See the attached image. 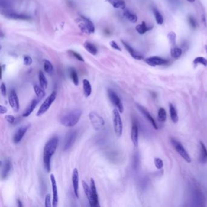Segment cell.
<instances>
[{"label": "cell", "mask_w": 207, "mask_h": 207, "mask_svg": "<svg viewBox=\"0 0 207 207\" xmlns=\"http://www.w3.org/2000/svg\"><path fill=\"white\" fill-rule=\"evenodd\" d=\"M188 22H189L190 26L192 28L195 29L197 27V24L196 19L192 16H189L188 18Z\"/></svg>", "instance_id": "obj_40"}, {"label": "cell", "mask_w": 207, "mask_h": 207, "mask_svg": "<svg viewBox=\"0 0 207 207\" xmlns=\"http://www.w3.org/2000/svg\"><path fill=\"white\" fill-rule=\"evenodd\" d=\"M84 47L88 52H89L93 55H95L98 52V50L96 46L89 41H86L85 43Z\"/></svg>", "instance_id": "obj_28"}, {"label": "cell", "mask_w": 207, "mask_h": 207, "mask_svg": "<svg viewBox=\"0 0 207 207\" xmlns=\"http://www.w3.org/2000/svg\"><path fill=\"white\" fill-rule=\"evenodd\" d=\"M124 16L131 23H135L137 21V17L135 14L130 12L129 10H125L123 12Z\"/></svg>", "instance_id": "obj_29"}, {"label": "cell", "mask_w": 207, "mask_h": 207, "mask_svg": "<svg viewBox=\"0 0 207 207\" xmlns=\"http://www.w3.org/2000/svg\"><path fill=\"white\" fill-rule=\"evenodd\" d=\"M38 79L41 87L43 89H46L47 88V80L41 71H40L38 73Z\"/></svg>", "instance_id": "obj_30"}, {"label": "cell", "mask_w": 207, "mask_h": 207, "mask_svg": "<svg viewBox=\"0 0 207 207\" xmlns=\"http://www.w3.org/2000/svg\"><path fill=\"white\" fill-rule=\"evenodd\" d=\"M120 113L119 111L116 109L112 111L114 129L116 135L118 137H120L123 133V123Z\"/></svg>", "instance_id": "obj_3"}, {"label": "cell", "mask_w": 207, "mask_h": 207, "mask_svg": "<svg viewBox=\"0 0 207 207\" xmlns=\"http://www.w3.org/2000/svg\"><path fill=\"white\" fill-rule=\"evenodd\" d=\"M110 45H111V46L113 49H114L118 50H119V51H121V49H120V47L118 46V44H117L115 41H112L110 42Z\"/></svg>", "instance_id": "obj_46"}, {"label": "cell", "mask_w": 207, "mask_h": 207, "mask_svg": "<svg viewBox=\"0 0 207 207\" xmlns=\"http://www.w3.org/2000/svg\"><path fill=\"white\" fill-rule=\"evenodd\" d=\"M131 137L134 147H137L138 146V144H139V128H138L137 123L135 122H133L132 123Z\"/></svg>", "instance_id": "obj_18"}, {"label": "cell", "mask_w": 207, "mask_h": 207, "mask_svg": "<svg viewBox=\"0 0 207 207\" xmlns=\"http://www.w3.org/2000/svg\"><path fill=\"white\" fill-rule=\"evenodd\" d=\"M186 1H188V2H191V3H192V2H194L195 1V0H186Z\"/></svg>", "instance_id": "obj_49"}, {"label": "cell", "mask_w": 207, "mask_h": 207, "mask_svg": "<svg viewBox=\"0 0 207 207\" xmlns=\"http://www.w3.org/2000/svg\"><path fill=\"white\" fill-rule=\"evenodd\" d=\"M182 53V50L177 47H171V55L174 58H179Z\"/></svg>", "instance_id": "obj_34"}, {"label": "cell", "mask_w": 207, "mask_h": 207, "mask_svg": "<svg viewBox=\"0 0 207 207\" xmlns=\"http://www.w3.org/2000/svg\"><path fill=\"white\" fill-rule=\"evenodd\" d=\"M83 92L84 95L86 97H88L91 95L92 92V88L90 84V82L84 79L83 80Z\"/></svg>", "instance_id": "obj_25"}, {"label": "cell", "mask_w": 207, "mask_h": 207, "mask_svg": "<svg viewBox=\"0 0 207 207\" xmlns=\"http://www.w3.org/2000/svg\"><path fill=\"white\" fill-rule=\"evenodd\" d=\"M32 63V59L29 56L24 57V64L26 66H30Z\"/></svg>", "instance_id": "obj_42"}, {"label": "cell", "mask_w": 207, "mask_h": 207, "mask_svg": "<svg viewBox=\"0 0 207 207\" xmlns=\"http://www.w3.org/2000/svg\"><path fill=\"white\" fill-rule=\"evenodd\" d=\"M193 63L195 65H197V64H200L203 65L204 66H207V60L204 57H198L194 60Z\"/></svg>", "instance_id": "obj_38"}, {"label": "cell", "mask_w": 207, "mask_h": 207, "mask_svg": "<svg viewBox=\"0 0 207 207\" xmlns=\"http://www.w3.org/2000/svg\"><path fill=\"white\" fill-rule=\"evenodd\" d=\"M6 120L10 124H12L15 121V117L12 115H8L5 116Z\"/></svg>", "instance_id": "obj_44"}, {"label": "cell", "mask_w": 207, "mask_h": 207, "mask_svg": "<svg viewBox=\"0 0 207 207\" xmlns=\"http://www.w3.org/2000/svg\"><path fill=\"white\" fill-rule=\"evenodd\" d=\"M44 70L47 73H50L52 72L53 67L52 63L49 60H44Z\"/></svg>", "instance_id": "obj_37"}, {"label": "cell", "mask_w": 207, "mask_h": 207, "mask_svg": "<svg viewBox=\"0 0 207 207\" xmlns=\"http://www.w3.org/2000/svg\"><path fill=\"white\" fill-rule=\"evenodd\" d=\"M153 13L156 20V22L158 24L162 25L163 23V17L162 15L160 14V12L156 9H153Z\"/></svg>", "instance_id": "obj_33"}, {"label": "cell", "mask_w": 207, "mask_h": 207, "mask_svg": "<svg viewBox=\"0 0 207 207\" xmlns=\"http://www.w3.org/2000/svg\"><path fill=\"white\" fill-rule=\"evenodd\" d=\"M171 144L174 148L175 150L179 154V155L188 163H190L191 162V159L190 156H189L188 153L183 147V146L177 141L172 139L171 140Z\"/></svg>", "instance_id": "obj_8"}, {"label": "cell", "mask_w": 207, "mask_h": 207, "mask_svg": "<svg viewBox=\"0 0 207 207\" xmlns=\"http://www.w3.org/2000/svg\"><path fill=\"white\" fill-rule=\"evenodd\" d=\"M82 115V111L79 109H73L62 115L60 118V123L66 127H73L80 120Z\"/></svg>", "instance_id": "obj_2"}, {"label": "cell", "mask_w": 207, "mask_h": 207, "mask_svg": "<svg viewBox=\"0 0 207 207\" xmlns=\"http://www.w3.org/2000/svg\"><path fill=\"white\" fill-rule=\"evenodd\" d=\"M79 27L85 33L87 34H93L95 32V27L93 23L87 18L81 16L79 19Z\"/></svg>", "instance_id": "obj_5"}, {"label": "cell", "mask_w": 207, "mask_h": 207, "mask_svg": "<svg viewBox=\"0 0 207 207\" xmlns=\"http://www.w3.org/2000/svg\"><path fill=\"white\" fill-rule=\"evenodd\" d=\"M205 48H206V52H207V46H205Z\"/></svg>", "instance_id": "obj_50"}, {"label": "cell", "mask_w": 207, "mask_h": 207, "mask_svg": "<svg viewBox=\"0 0 207 207\" xmlns=\"http://www.w3.org/2000/svg\"><path fill=\"white\" fill-rule=\"evenodd\" d=\"M199 162L202 164L207 163V149L202 142H200V154Z\"/></svg>", "instance_id": "obj_21"}, {"label": "cell", "mask_w": 207, "mask_h": 207, "mask_svg": "<svg viewBox=\"0 0 207 207\" xmlns=\"http://www.w3.org/2000/svg\"><path fill=\"white\" fill-rule=\"evenodd\" d=\"M168 38L169 40L170 44H171V47H175L176 44V35L174 32H170L168 34Z\"/></svg>", "instance_id": "obj_36"}, {"label": "cell", "mask_w": 207, "mask_h": 207, "mask_svg": "<svg viewBox=\"0 0 207 207\" xmlns=\"http://www.w3.org/2000/svg\"><path fill=\"white\" fill-rule=\"evenodd\" d=\"M58 144V139L56 137H52L46 144L43 151V164L46 172L51 170V158L55 154Z\"/></svg>", "instance_id": "obj_1"}, {"label": "cell", "mask_w": 207, "mask_h": 207, "mask_svg": "<svg viewBox=\"0 0 207 207\" xmlns=\"http://www.w3.org/2000/svg\"><path fill=\"white\" fill-rule=\"evenodd\" d=\"M70 77L76 86H78L79 84V80L77 71L74 68H71L70 70Z\"/></svg>", "instance_id": "obj_32"}, {"label": "cell", "mask_w": 207, "mask_h": 207, "mask_svg": "<svg viewBox=\"0 0 207 207\" xmlns=\"http://www.w3.org/2000/svg\"><path fill=\"white\" fill-rule=\"evenodd\" d=\"M6 92H7V89H6V85L4 83H2V85H1V93H2V95L3 97H6Z\"/></svg>", "instance_id": "obj_45"}, {"label": "cell", "mask_w": 207, "mask_h": 207, "mask_svg": "<svg viewBox=\"0 0 207 207\" xmlns=\"http://www.w3.org/2000/svg\"><path fill=\"white\" fill-rule=\"evenodd\" d=\"M34 89L35 93V94H36V95L37 97V99L39 100H41V99H43L44 98V97L46 95V93H45V92L44 91V89L42 88H41L38 86L35 85L34 86Z\"/></svg>", "instance_id": "obj_31"}, {"label": "cell", "mask_w": 207, "mask_h": 207, "mask_svg": "<svg viewBox=\"0 0 207 207\" xmlns=\"http://www.w3.org/2000/svg\"><path fill=\"white\" fill-rule=\"evenodd\" d=\"M152 29H153V27H147L145 21H143L142 24L137 25L135 27V29L137 32L141 35L145 34L147 31H149Z\"/></svg>", "instance_id": "obj_26"}, {"label": "cell", "mask_w": 207, "mask_h": 207, "mask_svg": "<svg viewBox=\"0 0 207 207\" xmlns=\"http://www.w3.org/2000/svg\"><path fill=\"white\" fill-rule=\"evenodd\" d=\"M5 16L14 20H29L31 19V17L25 14H18L11 11H6L4 14Z\"/></svg>", "instance_id": "obj_17"}, {"label": "cell", "mask_w": 207, "mask_h": 207, "mask_svg": "<svg viewBox=\"0 0 207 207\" xmlns=\"http://www.w3.org/2000/svg\"><path fill=\"white\" fill-rule=\"evenodd\" d=\"M108 95L111 102L114 104L115 106L117 107L119 112L120 113H123L124 111L123 105L118 95L114 92V91L111 89H108Z\"/></svg>", "instance_id": "obj_9"}, {"label": "cell", "mask_w": 207, "mask_h": 207, "mask_svg": "<svg viewBox=\"0 0 207 207\" xmlns=\"http://www.w3.org/2000/svg\"><path fill=\"white\" fill-rule=\"evenodd\" d=\"M154 164L158 170H160L163 167V162L160 158H155L154 159Z\"/></svg>", "instance_id": "obj_39"}, {"label": "cell", "mask_w": 207, "mask_h": 207, "mask_svg": "<svg viewBox=\"0 0 207 207\" xmlns=\"http://www.w3.org/2000/svg\"><path fill=\"white\" fill-rule=\"evenodd\" d=\"M82 185H83V188L85 191V193L89 200V203L90 204V206L92 204V192H91V187H89L88 186V185L87 184V183L83 180L82 181Z\"/></svg>", "instance_id": "obj_24"}, {"label": "cell", "mask_w": 207, "mask_h": 207, "mask_svg": "<svg viewBox=\"0 0 207 207\" xmlns=\"http://www.w3.org/2000/svg\"><path fill=\"white\" fill-rule=\"evenodd\" d=\"M137 108L139 109V110L142 113V114L146 117V118L149 120L150 121V123H151V125H153V128L155 129H158V126H157V125L156 122V121L154 120V119L153 118V117L151 115V114H150V112L145 108H144L143 106H142L141 105H137Z\"/></svg>", "instance_id": "obj_19"}, {"label": "cell", "mask_w": 207, "mask_h": 207, "mask_svg": "<svg viewBox=\"0 0 207 207\" xmlns=\"http://www.w3.org/2000/svg\"><path fill=\"white\" fill-rule=\"evenodd\" d=\"M90 187L92 192V202L91 206L92 207H97L99 206V196L97 194V191L95 186V180L94 179H91V183H90Z\"/></svg>", "instance_id": "obj_15"}, {"label": "cell", "mask_w": 207, "mask_h": 207, "mask_svg": "<svg viewBox=\"0 0 207 207\" xmlns=\"http://www.w3.org/2000/svg\"><path fill=\"white\" fill-rule=\"evenodd\" d=\"M169 108H170V114L171 120L173 123H177L179 121V117H178L176 109L173 106V105L171 103L169 104Z\"/></svg>", "instance_id": "obj_27"}, {"label": "cell", "mask_w": 207, "mask_h": 207, "mask_svg": "<svg viewBox=\"0 0 207 207\" xmlns=\"http://www.w3.org/2000/svg\"><path fill=\"white\" fill-rule=\"evenodd\" d=\"M77 137V132L75 130L71 131L66 134L63 142V148L64 151H67L68 150H70L74 145L76 141Z\"/></svg>", "instance_id": "obj_7"}, {"label": "cell", "mask_w": 207, "mask_h": 207, "mask_svg": "<svg viewBox=\"0 0 207 207\" xmlns=\"http://www.w3.org/2000/svg\"><path fill=\"white\" fill-rule=\"evenodd\" d=\"M121 43H123V45L124 46V47H125V49L127 50V51L130 53V55L134 58L136 60H142L144 59V56L141 54L139 52H138L137 51H135L131 46H129L128 43H126V42H125L124 41H121Z\"/></svg>", "instance_id": "obj_20"}, {"label": "cell", "mask_w": 207, "mask_h": 207, "mask_svg": "<svg viewBox=\"0 0 207 207\" xmlns=\"http://www.w3.org/2000/svg\"><path fill=\"white\" fill-rule=\"evenodd\" d=\"M145 61L151 66H161L168 63V61L166 59L162 58L161 57L157 56H153L149 58H147L145 60Z\"/></svg>", "instance_id": "obj_12"}, {"label": "cell", "mask_w": 207, "mask_h": 207, "mask_svg": "<svg viewBox=\"0 0 207 207\" xmlns=\"http://www.w3.org/2000/svg\"><path fill=\"white\" fill-rule=\"evenodd\" d=\"M57 97V92L53 91L50 95L47 97V99L44 101V102L41 105L38 111L37 112V116L39 117L43 115L47 110L50 108L51 105L53 103Z\"/></svg>", "instance_id": "obj_4"}, {"label": "cell", "mask_w": 207, "mask_h": 207, "mask_svg": "<svg viewBox=\"0 0 207 207\" xmlns=\"http://www.w3.org/2000/svg\"><path fill=\"white\" fill-rule=\"evenodd\" d=\"M39 101L40 100L37 98L33 99L32 100V102H31V103L29 104V105L28 106V107L25 110V111L23 113V114H22L23 117H29L32 114V112L34 111V109L36 108Z\"/></svg>", "instance_id": "obj_22"}, {"label": "cell", "mask_w": 207, "mask_h": 207, "mask_svg": "<svg viewBox=\"0 0 207 207\" xmlns=\"http://www.w3.org/2000/svg\"><path fill=\"white\" fill-rule=\"evenodd\" d=\"M2 167V178L3 180L6 179L12 169V163L10 159H6L5 162L3 163V162H1Z\"/></svg>", "instance_id": "obj_10"}, {"label": "cell", "mask_w": 207, "mask_h": 207, "mask_svg": "<svg viewBox=\"0 0 207 207\" xmlns=\"http://www.w3.org/2000/svg\"><path fill=\"white\" fill-rule=\"evenodd\" d=\"M106 1L114 8L122 10L125 9L126 4L124 0H106Z\"/></svg>", "instance_id": "obj_23"}, {"label": "cell", "mask_w": 207, "mask_h": 207, "mask_svg": "<svg viewBox=\"0 0 207 207\" xmlns=\"http://www.w3.org/2000/svg\"><path fill=\"white\" fill-rule=\"evenodd\" d=\"M89 117L92 126L95 130L99 131L103 128L105 120L99 114L95 112H91L89 114Z\"/></svg>", "instance_id": "obj_6"}, {"label": "cell", "mask_w": 207, "mask_h": 207, "mask_svg": "<svg viewBox=\"0 0 207 207\" xmlns=\"http://www.w3.org/2000/svg\"><path fill=\"white\" fill-rule=\"evenodd\" d=\"M8 112V108L5 106H3V105L0 106V114H6Z\"/></svg>", "instance_id": "obj_47"}, {"label": "cell", "mask_w": 207, "mask_h": 207, "mask_svg": "<svg viewBox=\"0 0 207 207\" xmlns=\"http://www.w3.org/2000/svg\"><path fill=\"white\" fill-rule=\"evenodd\" d=\"M45 206L50 207L51 206V200H50V195L47 194L45 197Z\"/></svg>", "instance_id": "obj_43"}, {"label": "cell", "mask_w": 207, "mask_h": 207, "mask_svg": "<svg viewBox=\"0 0 207 207\" xmlns=\"http://www.w3.org/2000/svg\"><path fill=\"white\" fill-rule=\"evenodd\" d=\"M50 181L52 183V206L53 207H57L58 203V189L57 186V182L55 178V176L53 174H51L50 176Z\"/></svg>", "instance_id": "obj_14"}, {"label": "cell", "mask_w": 207, "mask_h": 207, "mask_svg": "<svg viewBox=\"0 0 207 207\" xmlns=\"http://www.w3.org/2000/svg\"><path fill=\"white\" fill-rule=\"evenodd\" d=\"M17 205H18V206H20V207H22L23 206L22 202H21V201L20 199L17 200Z\"/></svg>", "instance_id": "obj_48"}, {"label": "cell", "mask_w": 207, "mask_h": 207, "mask_svg": "<svg viewBox=\"0 0 207 207\" xmlns=\"http://www.w3.org/2000/svg\"><path fill=\"white\" fill-rule=\"evenodd\" d=\"M72 181H73V185L74 188V192L76 196V197H79V174L78 170L75 168L73 173L72 176Z\"/></svg>", "instance_id": "obj_16"}, {"label": "cell", "mask_w": 207, "mask_h": 207, "mask_svg": "<svg viewBox=\"0 0 207 207\" xmlns=\"http://www.w3.org/2000/svg\"><path fill=\"white\" fill-rule=\"evenodd\" d=\"M29 126V125L23 126L17 129L13 137V141L14 144H17L21 141L24 135L27 131Z\"/></svg>", "instance_id": "obj_13"}, {"label": "cell", "mask_w": 207, "mask_h": 207, "mask_svg": "<svg viewBox=\"0 0 207 207\" xmlns=\"http://www.w3.org/2000/svg\"><path fill=\"white\" fill-rule=\"evenodd\" d=\"M69 52H70L77 60H79L80 61H84L83 58L79 53H78L76 52L73 51V50H70Z\"/></svg>", "instance_id": "obj_41"}, {"label": "cell", "mask_w": 207, "mask_h": 207, "mask_svg": "<svg viewBox=\"0 0 207 207\" xmlns=\"http://www.w3.org/2000/svg\"><path fill=\"white\" fill-rule=\"evenodd\" d=\"M158 120L160 122H165L167 120V112L163 108H160L158 111Z\"/></svg>", "instance_id": "obj_35"}, {"label": "cell", "mask_w": 207, "mask_h": 207, "mask_svg": "<svg viewBox=\"0 0 207 207\" xmlns=\"http://www.w3.org/2000/svg\"><path fill=\"white\" fill-rule=\"evenodd\" d=\"M9 103L14 112H17L20 109L19 99L15 90H12L9 96Z\"/></svg>", "instance_id": "obj_11"}]
</instances>
